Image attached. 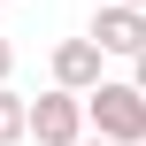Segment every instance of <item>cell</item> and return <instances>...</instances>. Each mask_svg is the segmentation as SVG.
<instances>
[{"label":"cell","mask_w":146,"mask_h":146,"mask_svg":"<svg viewBox=\"0 0 146 146\" xmlns=\"http://www.w3.org/2000/svg\"><path fill=\"white\" fill-rule=\"evenodd\" d=\"M77 100H85V131H100V139H115V146L146 139V92L131 77H92Z\"/></svg>","instance_id":"6da1fadb"},{"label":"cell","mask_w":146,"mask_h":146,"mask_svg":"<svg viewBox=\"0 0 146 146\" xmlns=\"http://www.w3.org/2000/svg\"><path fill=\"white\" fill-rule=\"evenodd\" d=\"M77 131H85V100H77L69 85H54V92L23 100V139H38V146H69Z\"/></svg>","instance_id":"7a4b0ae2"},{"label":"cell","mask_w":146,"mask_h":146,"mask_svg":"<svg viewBox=\"0 0 146 146\" xmlns=\"http://www.w3.org/2000/svg\"><path fill=\"white\" fill-rule=\"evenodd\" d=\"M85 38H92L100 54H123V62H131V54L146 46V8H131V0H108V8L92 15V31H85Z\"/></svg>","instance_id":"3957f363"},{"label":"cell","mask_w":146,"mask_h":146,"mask_svg":"<svg viewBox=\"0 0 146 146\" xmlns=\"http://www.w3.org/2000/svg\"><path fill=\"white\" fill-rule=\"evenodd\" d=\"M92 77H108V54H100L92 38H62V46H54V85H69V92H85Z\"/></svg>","instance_id":"277c9868"},{"label":"cell","mask_w":146,"mask_h":146,"mask_svg":"<svg viewBox=\"0 0 146 146\" xmlns=\"http://www.w3.org/2000/svg\"><path fill=\"white\" fill-rule=\"evenodd\" d=\"M15 139H23V92L0 85V146H15Z\"/></svg>","instance_id":"5b68a950"},{"label":"cell","mask_w":146,"mask_h":146,"mask_svg":"<svg viewBox=\"0 0 146 146\" xmlns=\"http://www.w3.org/2000/svg\"><path fill=\"white\" fill-rule=\"evenodd\" d=\"M8 77H15V46L0 38V85H8Z\"/></svg>","instance_id":"8992f818"},{"label":"cell","mask_w":146,"mask_h":146,"mask_svg":"<svg viewBox=\"0 0 146 146\" xmlns=\"http://www.w3.org/2000/svg\"><path fill=\"white\" fill-rule=\"evenodd\" d=\"M131 85H139V92H146V46H139V54H131Z\"/></svg>","instance_id":"52a82bcc"},{"label":"cell","mask_w":146,"mask_h":146,"mask_svg":"<svg viewBox=\"0 0 146 146\" xmlns=\"http://www.w3.org/2000/svg\"><path fill=\"white\" fill-rule=\"evenodd\" d=\"M69 146H115V139H100V131H77V139H69Z\"/></svg>","instance_id":"ba28073f"},{"label":"cell","mask_w":146,"mask_h":146,"mask_svg":"<svg viewBox=\"0 0 146 146\" xmlns=\"http://www.w3.org/2000/svg\"><path fill=\"white\" fill-rule=\"evenodd\" d=\"M15 146H38V139H15Z\"/></svg>","instance_id":"9c48e42d"},{"label":"cell","mask_w":146,"mask_h":146,"mask_svg":"<svg viewBox=\"0 0 146 146\" xmlns=\"http://www.w3.org/2000/svg\"><path fill=\"white\" fill-rule=\"evenodd\" d=\"M131 8H146V0H131Z\"/></svg>","instance_id":"30bf717a"},{"label":"cell","mask_w":146,"mask_h":146,"mask_svg":"<svg viewBox=\"0 0 146 146\" xmlns=\"http://www.w3.org/2000/svg\"><path fill=\"white\" fill-rule=\"evenodd\" d=\"M139 146H146V139H139Z\"/></svg>","instance_id":"8fae6325"}]
</instances>
